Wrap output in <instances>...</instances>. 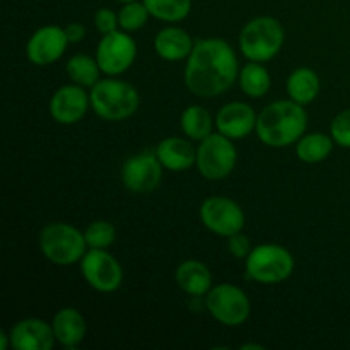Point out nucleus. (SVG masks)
Instances as JSON below:
<instances>
[{"mask_svg":"<svg viewBox=\"0 0 350 350\" xmlns=\"http://www.w3.org/2000/svg\"><path fill=\"white\" fill-rule=\"evenodd\" d=\"M150 12L146 7L144 0H133V2L122 3V9L118 10V23L120 29L126 33H135L142 29L149 23Z\"/></svg>","mask_w":350,"mask_h":350,"instance_id":"nucleus-27","label":"nucleus"},{"mask_svg":"<svg viewBox=\"0 0 350 350\" xmlns=\"http://www.w3.org/2000/svg\"><path fill=\"white\" fill-rule=\"evenodd\" d=\"M193 46L195 41L190 33L174 24L157 31L156 38H154V50H156L157 57L166 62L187 60Z\"/></svg>","mask_w":350,"mask_h":350,"instance_id":"nucleus-18","label":"nucleus"},{"mask_svg":"<svg viewBox=\"0 0 350 350\" xmlns=\"http://www.w3.org/2000/svg\"><path fill=\"white\" fill-rule=\"evenodd\" d=\"M94 26L101 34H108L120 29L118 12L108 9V7H101V9L96 10L94 14Z\"/></svg>","mask_w":350,"mask_h":350,"instance_id":"nucleus-30","label":"nucleus"},{"mask_svg":"<svg viewBox=\"0 0 350 350\" xmlns=\"http://www.w3.org/2000/svg\"><path fill=\"white\" fill-rule=\"evenodd\" d=\"M335 142L332 139L330 133L323 132H311L304 133L296 144H294V150L301 163L306 164H318L328 159V156L334 150Z\"/></svg>","mask_w":350,"mask_h":350,"instance_id":"nucleus-22","label":"nucleus"},{"mask_svg":"<svg viewBox=\"0 0 350 350\" xmlns=\"http://www.w3.org/2000/svg\"><path fill=\"white\" fill-rule=\"evenodd\" d=\"M68 41L65 27L46 24L34 31L26 43V57L36 67H48L60 60L67 51Z\"/></svg>","mask_w":350,"mask_h":350,"instance_id":"nucleus-13","label":"nucleus"},{"mask_svg":"<svg viewBox=\"0 0 350 350\" xmlns=\"http://www.w3.org/2000/svg\"><path fill=\"white\" fill-rule=\"evenodd\" d=\"M91 109L105 122H123L132 118L140 106V94L130 82L106 75L91 89Z\"/></svg>","mask_w":350,"mask_h":350,"instance_id":"nucleus-3","label":"nucleus"},{"mask_svg":"<svg viewBox=\"0 0 350 350\" xmlns=\"http://www.w3.org/2000/svg\"><path fill=\"white\" fill-rule=\"evenodd\" d=\"M10 347V337L5 332H0V349L7 350Z\"/></svg>","mask_w":350,"mask_h":350,"instance_id":"nucleus-33","label":"nucleus"},{"mask_svg":"<svg viewBox=\"0 0 350 350\" xmlns=\"http://www.w3.org/2000/svg\"><path fill=\"white\" fill-rule=\"evenodd\" d=\"M241 350H250V349H256V350H263L265 347H263V345H260V344H243L241 347H239Z\"/></svg>","mask_w":350,"mask_h":350,"instance_id":"nucleus-34","label":"nucleus"},{"mask_svg":"<svg viewBox=\"0 0 350 350\" xmlns=\"http://www.w3.org/2000/svg\"><path fill=\"white\" fill-rule=\"evenodd\" d=\"M321 89L320 75L310 67H299L289 74L286 81V91L289 99L306 106L318 98Z\"/></svg>","mask_w":350,"mask_h":350,"instance_id":"nucleus-21","label":"nucleus"},{"mask_svg":"<svg viewBox=\"0 0 350 350\" xmlns=\"http://www.w3.org/2000/svg\"><path fill=\"white\" fill-rule=\"evenodd\" d=\"M330 135L335 146L350 149V108L334 116L330 123Z\"/></svg>","mask_w":350,"mask_h":350,"instance_id":"nucleus-29","label":"nucleus"},{"mask_svg":"<svg viewBox=\"0 0 350 350\" xmlns=\"http://www.w3.org/2000/svg\"><path fill=\"white\" fill-rule=\"evenodd\" d=\"M150 16L163 23H181L191 12V0H144Z\"/></svg>","mask_w":350,"mask_h":350,"instance_id":"nucleus-26","label":"nucleus"},{"mask_svg":"<svg viewBox=\"0 0 350 350\" xmlns=\"http://www.w3.org/2000/svg\"><path fill=\"white\" fill-rule=\"evenodd\" d=\"M79 265L88 286L98 293L111 294L122 287L123 269L108 250L89 248Z\"/></svg>","mask_w":350,"mask_h":350,"instance_id":"nucleus-11","label":"nucleus"},{"mask_svg":"<svg viewBox=\"0 0 350 350\" xmlns=\"http://www.w3.org/2000/svg\"><path fill=\"white\" fill-rule=\"evenodd\" d=\"M205 308L217 323L241 327L252 314V301L241 287L222 282L205 294Z\"/></svg>","mask_w":350,"mask_h":350,"instance_id":"nucleus-8","label":"nucleus"},{"mask_svg":"<svg viewBox=\"0 0 350 350\" xmlns=\"http://www.w3.org/2000/svg\"><path fill=\"white\" fill-rule=\"evenodd\" d=\"M306 129L308 113L304 106L293 99H279L258 113L255 133L263 146L284 149L294 146L306 133Z\"/></svg>","mask_w":350,"mask_h":350,"instance_id":"nucleus-2","label":"nucleus"},{"mask_svg":"<svg viewBox=\"0 0 350 350\" xmlns=\"http://www.w3.org/2000/svg\"><path fill=\"white\" fill-rule=\"evenodd\" d=\"M65 70L74 84L82 85L85 89H91L101 79L103 74L96 57L85 53L72 55L65 65Z\"/></svg>","mask_w":350,"mask_h":350,"instance_id":"nucleus-25","label":"nucleus"},{"mask_svg":"<svg viewBox=\"0 0 350 350\" xmlns=\"http://www.w3.org/2000/svg\"><path fill=\"white\" fill-rule=\"evenodd\" d=\"M239 89L245 92L248 98L258 99L263 98L270 91L272 85V77L267 67L260 62H248L245 67L239 68L238 75Z\"/></svg>","mask_w":350,"mask_h":350,"instance_id":"nucleus-24","label":"nucleus"},{"mask_svg":"<svg viewBox=\"0 0 350 350\" xmlns=\"http://www.w3.org/2000/svg\"><path fill=\"white\" fill-rule=\"evenodd\" d=\"M116 2H120V3H126V2H133V0H116Z\"/></svg>","mask_w":350,"mask_h":350,"instance_id":"nucleus-35","label":"nucleus"},{"mask_svg":"<svg viewBox=\"0 0 350 350\" xmlns=\"http://www.w3.org/2000/svg\"><path fill=\"white\" fill-rule=\"evenodd\" d=\"M185 64V85L198 98H217L238 82L239 62L231 44L222 38L195 41Z\"/></svg>","mask_w":350,"mask_h":350,"instance_id":"nucleus-1","label":"nucleus"},{"mask_svg":"<svg viewBox=\"0 0 350 350\" xmlns=\"http://www.w3.org/2000/svg\"><path fill=\"white\" fill-rule=\"evenodd\" d=\"M84 236L89 248L108 250L116 241V228L108 221H92L84 229Z\"/></svg>","mask_w":350,"mask_h":350,"instance_id":"nucleus-28","label":"nucleus"},{"mask_svg":"<svg viewBox=\"0 0 350 350\" xmlns=\"http://www.w3.org/2000/svg\"><path fill=\"white\" fill-rule=\"evenodd\" d=\"M238 163V149L234 140L222 133L214 132L197 146L198 173L208 181H221L234 171Z\"/></svg>","mask_w":350,"mask_h":350,"instance_id":"nucleus-7","label":"nucleus"},{"mask_svg":"<svg viewBox=\"0 0 350 350\" xmlns=\"http://www.w3.org/2000/svg\"><path fill=\"white\" fill-rule=\"evenodd\" d=\"M96 60L103 74L118 77L135 64L137 41L130 36V33L122 29L103 34L96 48Z\"/></svg>","mask_w":350,"mask_h":350,"instance_id":"nucleus-10","label":"nucleus"},{"mask_svg":"<svg viewBox=\"0 0 350 350\" xmlns=\"http://www.w3.org/2000/svg\"><path fill=\"white\" fill-rule=\"evenodd\" d=\"M296 269V260L293 253L277 243H262L253 246L250 255L245 258L246 277L253 282L263 286L282 284L293 275Z\"/></svg>","mask_w":350,"mask_h":350,"instance_id":"nucleus-5","label":"nucleus"},{"mask_svg":"<svg viewBox=\"0 0 350 350\" xmlns=\"http://www.w3.org/2000/svg\"><path fill=\"white\" fill-rule=\"evenodd\" d=\"M174 282L188 296L205 297L214 287V277L211 269L200 260H185L176 267Z\"/></svg>","mask_w":350,"mask_h":350,"instance_id":"nucleus-19","label":"nucleus"},{"mask_svg":"<svg viewBox=\"0 0 350 350\" xmlns=\"http://www.w3.org/2000/svg\"><path fill=\"white\" fill-rule=\"evenodd\" d=\"M40 250L48 262L60 267L79 263L89 246L84 232L68 222H50L40 232Z\"/></svg>","mask_w":350,"mask_h":350,"instance_id":"nucleus-6","label":"nucleus"},{"mask_svg":"<svg viewBox=\"0 0 350 350\" xmlns=\"http://www.w3.org/2000/svg\"><path fill=\"white\" fill-rule=\"evenodd\" d=\"M91 108V98L85 88L79 84H65L51 94L48 111L53 122L60 125H75Z\"/></svg>","mask_w":350,"mask_h":350,"instance_id":"nucleus-14","label":"nucleus"},{"mask_svg":"<svg viewBox=\"0 0 350 350\" xmlns=\"http://www.w3.org/2000/svg\"><path fill=\"white\" fill-rule=\"evenodd\" d=\"M55 338L57 344H60L64 349H75L82 344L88 332V323L82 313L75 308H62L55 313L51 320Z\"/></svg>","mask_w":350,"mask_h":350,"instance_id":"nucleus-20","label":"nucleus"},{"mask_svg":"<svg viewBox=\"0 0 350 350\" xmlns=\"http://www.w3.org/2000/svg\"><path fill=\"white\" fill-rule=\"evenodd\" d=\"M65 33H67V38L68 41H70V44H75V43H81L82 40L85 38V26L81 23H70L65 26Z\"/></svg>","mask_w":350,"mask_h":350,"instance_id":"nucleus-32","label":"nucleus"},{"mask_svg":"<svg viewBox=\"0 0 350 350\" xmlns=\"http://www.w3.org/2000/svg\"><path fill=\"white\" fill-rule=\"evenodd\" d=\"M258 113L245 101H232L215 115V130L232 140H241L256 130Z\"/></svg>","mask_w":350,"mask_h":350,"instance_id":"nucleus-15","label":"nucleus"},{"mask_svg":"<svg viewBox=\"0 0 350 350\" xmlns=\"http://www.w3.org/2000/svg\"><path fill=\"white\" fill-rule=\"evenodd\" d=\"M180 126L185 137H188L193 142H200L205 137L214 133L215 118L200 105H190L181 111Z\"/></svg>","mask_w":350,"mask_h":350,"instance_id":"nucleus-23","label":"nucleus"},{"mask_svg":"<svg viewBox=\"0 0 350 350\" xmlns=\"http://www.w3.org/2000/svg\"><path fill=\"white\" fill-rule=\"evenodd\" d=\"M163 164L156 152H139L126 157L122 166L123 187L133 193H149L161 185L163 180Z\"/></svg>","mask_w":350,"mask_h":350,"instance_id":"nucleus-12","label":"nucleus"},{"mask_svg":"<svg viewBox=\"0 0 350 350\" xmlns=\"http://www.w3.org/2000/svg\"><path fill=\"white\" fill-rule=\"evenodd\" d=\"M188 137H166L156 146V156L164 170L173 173L188 171L197 163V147Z\"/></svg>","mask_w":350,"mask_h":350,"instance_id":"nucleus-17","label":"nucleus"},{"mask_svg":"<svg viewBox=\"0 0 350 350\" xmlns=\"http://www.w3.org/2000/svg\"><path fill=\"white\" fill-rule=\"evenodd\" d=\"M198 217L207 231L226 239L241 232L246 224V214L241 205L222 195L205 198L198 208Z\"/></svg>","mask_w":350,"mask_h":350,"instance_id":"nucleus-9","label":"nucleus"},{"mask_svg":"<svg viewBox=\"0 0 350 350\" xmlns=\"http://www.w3.org/2000/svg\"><path fill=\"white\" fill-rule=\"evenodd\" d=\"M10 347L16 350H51L57 344L53 327L41 318H24L9 332Z\"/></svg>","mask_w":350,"mask_h":350,"instance_id":"nucleus-16","label":"nucleus"},{"mask_svg":"<svg viewBox=\"0 0 350 350\" xmlns=\"http://www.w3.org/2000/svg\"><path fill=\"white\" fill-rule=\"evenodd\" d=\"M286 41V31L279 19L272 16H258L243 26L239 33V51L248 62L265 64L280 53Z\"/></svg>","mask_w":350,"mask_h":350,"instance_id":"nucleus-4","label":"nucleus"},{"mask_svg":"<svg viewBox=\"0 0 350 350\" xmlns=\"http://www.w3.org/2000/svg\"><path fill=\"white\" fill-rule=\"evenodd\" d=\"M228 252L231 253L234 258L245 260L246 256L250 255L252 252V245H250V238L248 236L238 232V234H232L228 238Z\"/></svg>","mask_w":350,"mask_h":350,"instance_id":"nucleus-31","label":"nucleus"}]
</instances>
